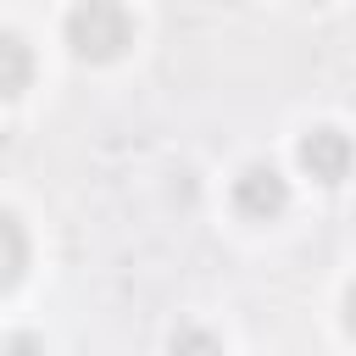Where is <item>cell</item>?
<instances>
[{
	"label": "cell",
	"instance_id": "5",
	"mask_svg": "<svg viewBox=\"0 0 356 356\" xmlns=\"http://www.w3.org/2000/svg\"><path fill=\"white\" fill-rule=\"evenodd\" d=\"M28 273V228L0 206V289H11Z\"/></svg>",
	"mask_w": 356,
	"mask_h": 356
},
{
	"label": "cell",
	"instance_id": "7",
	"mask_svg": "<svg viewBox=\"0 0 356 356\" xmlns=\"http://www.w3.org/2000/svg\"><path fill=\"white\" fill-rule=\"evenodd\" d=\"M345 328H350V334H356V284H350V289H345Z\"/></svg>",
	"mask_w": 356,
	"mask_h": 356
},
{
	"label": "cell",
	"instance_id": "2",
	"mask_svg": "<svg viewBox=\"0 0 356 356\" xmlns=\"http://www.w3.org/2000/svg\"><path fill=\"white\" fill-rule=\"evenodd\" d=\"M295 161H300V172L312 178V184H345V172H350V161H356V145L339 134V128H306L300 134V145H295Z\"/></svg>",
	"mask_w": 356,
	"mask_h": 356
},
{
	"label": "cell",
	"instance_id": "8",
	"mask_svg": "<svg viewBox=\"0 0 356 356\" xmlns=\"http://www.w3.org/2000/svg\"><path fill=\"white\" fill-rule=\"evenodd\" d=\"M11 350H17V356H33V339H17Z\"/></svg>",
	"mask_w": 356,
	"mask_h": 356
},
{
	"label": "cell",
	"instance_id": "4",
	"mask_svg": "<svg viewBox=\"0 0 356 356\" xmlns=\"http://www.w3.org/2000/svg\"><path fill=\"white\" fill-rule=\"evenodd\" d=\"M28 83H33V50L11 28H0V100H17Z\"/></svg>",
	"mask_w": 356,
	"mask_h": 356
},
{
	"label": "cell",
	"instance_id": "1",
	"mask_svg": "<svg viewBox=\"0 0 356 356\" xmlns=\"http://www.w3.org/2000/svg\"><path fill=\"white\" fill-rule=\"evenodd\" d=\"M67 44L83 61H111L134 44V17L122 11V0H78L67 11Z\"/></svg>",
	"mask_w": 356,
	"mask_h": 356
},
{
	"label": "cell",
	"instance_id": "3",
	"mask_svg": "<svg viewBox=\"0 0 356 356\" xmlns=\"http://www.w3.org/2000/svg\"><path fill=\"white\" fill-rule=\"evenodd\" d=\"M234 206H239L245 217L267 222V217H278V211L289 206V178H284L273 161H250V167L234 178Z\"/></svg>",
	"mask_w": 356,
	"mask_h": 356
},
{
	"label": "cell",
	"instance_id": "6",
	"mask_svg": "<svg viewBox=\"0 0 356 356\" xmlns=\"http://www.w3.org/2000/svg\"><path fill=\"white\" fill-rule=\"evenodd\" d=\"M172 356H222V339L211 334V328H195V323H184L178 334H172V345H167Z\"/></svg>",
	"mask_w": 356,
	"mask_h": 356
}]
</instances>
